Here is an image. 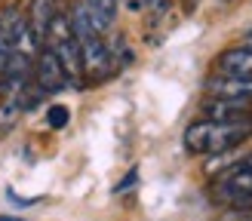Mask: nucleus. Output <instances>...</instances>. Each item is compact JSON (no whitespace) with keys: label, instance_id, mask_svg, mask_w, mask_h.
Listing matches in <instances>:
<instances>
[{"label":"nucleus","instance_id":"obj_1","mask_svg":"<svg viewBox=\"0 0 252 221\" xmlns=\"http://www.w3.org/2000/svg\"><path fill=\"white\" fill-rule=\"evenodd\" d=\"M252 120L249 123H216V120H197L185 129L182 141L188 154H224L249 138Z\"/></svg>","mask_w":252,"mask_h":221},{"label":"nucleus","instance_id":"obj_2","mask_svg":"<svg viewBox=\"0 0 252 221\" xmlns=\"http://www.w3.org/2000/svg\"><path fill=\"white\" fill-rule=\"evenodd\" d=\"M216 191L224 203L234 206H252V169L246 163L231 166L224 175L216 181Z\"/></svg>","mask_w":252,"mask_h":221},{"label":"nucleus","instance_id":"obj_3","mask_svg":"<svg viewBox=\"0 0 252 221\" xmlns=\"http://www.w3.org/2000/svg\"><path fill=\"white\" fill-rule=\"evenodd\" d=\"M34 71H37V83H40L43 92H59V89H65V83H71L53 46H46L43 53L37 55V68Z\"/></svg>","mask_w":252,"mask_h":221},{"label":"nucleus","instance_id":"obj_4","mask_svg":"<svg viewBox=\"0 0 252 221\" xmlns=\"http://www.w3.org/2000/svg\"><path fill=\"white\" fill-rule=\"evenodd\" d=\"M80 55H83V71L90 74V77H105V74L111 71V61H114L111 49L102 43L98 34L80 40Z\"/></svg>","mask_w":252,"mask_h":221},{"label":"nucleus","instance_id":"obj_5","mask_svg":"<svg viewBox=\"0 0 252 221\" xmlns=\"http://www.w3.org/2000/svg\"><path fill=\"white\" fill-rule=\"evenodd\" d=\"M206 89L212 98H228V102H252V77H212L206 83Z\"/></svg>","mask_w":252,"mask_h":221},{"label":"nucleus","instance_id":"obj_6","mask_svg":"<svg viewBox=\"0 0 252 221\" xmlns=\"http://www.w3.org/2000/svg\"><path fill=\"white\" fill-rule=\"evenodd\" d=\"M216 71L224 77H252V46L228 49L216 58Z\"/></svg>","mask_w":252,"mask_h":221},{"label":"nucleus","instance_id":"obj_7","mask_svg":"<svg viewBox=\"0 0 252 221\" xmlns=\"http://www.w3.org/2000/svg\"><path fill=\"white\" fill-rule=\"evenodd\" d=\"M56 49V55H59V61H62V68H65V74H68V80L71 83H77L80 80V74H83V55H80V40L77 37H65V40H56V43H49Z\"/></svg>","mask_w":252,"mask_h":221},{"label":"nucleus","instance_id":"obj_8","mask_svg":"<svg viewBox=\"0 0 252 221\" xmlns=\"http://www.w3.org/2000/svg\"><path fill=\"white\" fill-rule=\"evenodd\" d=\"M203 110H206V120H216V123H249V117H246V102L212 98Z\"/></svg>","mask_w":252,"mask_h":221},{"label":"nucleus","instance_id":"obj_9","mask_svg":"<svg viewBox=\"0 0 252 221\" xmlns=\"http://www.w3.org/2000/svg\"><path fill=\"white\" fill-rule=\"evenodd\" d=\"M86 9L93 12V22H95V28L98 34H105L111 25H114L117 19V0H83Z\"/></svg>","mask_w":252,"mask_h":221},{"label":"nucleus","instance_id":"obj_10","mask_svg":"<svg viewBox=\"0 0 252 221\" xmlns=\"http://www.w3.org/2000/svg\"><path fill=\"white\" fill-rule=\"evenodd\" d=\"M65 123H68V108H62V105L49 108V126H53V129H62Z\"/></svg>","mask_w":252,"mask_h":221},{"label":"nucleus","instance_id":"obj_11","mask_svg":"<svg viewBox=\"0 0 252 221\" xmlns=\"http://www.w3.org/2000/svg\"><path fill=\"white\" fill-rule=\"evenodd\" d=\"M142 6L154 16H163V12H169V0H142Z\"/></svg>","mask_w":252,"mask_h":221},{"label":"nucleus","instance_id":"obj_12","mask_svg":"<svg viewBox=\"0 0 252 221\" xmlns=\"http://www.w3.org/2000/svg\"><path fill=\"white\" fill-rule=\"evenodd\" d=\"M135 178H138V172H129V175H126V178L117 184V191H126V188H132V181H135Z\"/></svg>","mask_w":252,"mask_h":221},{"label":"nucleus","instance_id":"obj_13","mask_svg":"<svg viewBox=\"0 0 252 221\" xmlns=\"http://www.w3.org/2000/svg\"><path fill=\"white\" fill-rule=\"evenodd\" d=\"M243 40H246V46H252V28H249L246 34H243Z\"/></svg>","mask_w":252,"mask_h":221},{"label":"nucleus","instance_id":"obj_14","mask_svg":"<svg viewBox=\"0 0 252 221\" xmlns=\"http://www.w3.org/2000/svg\"><path fill=\"white\" fill-rule=\"evenodd\" d=\"M243 163H246V166H249V169H252V154H249V157H246V160H243Z\"/></svg>","mask_w":252,"mask_h":221}]
</instances>
